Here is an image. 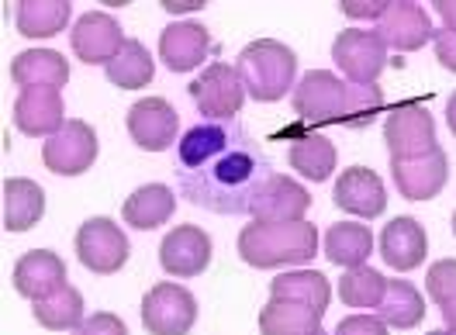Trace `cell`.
Here are the masks:
<instances>
[{"mask_svg": "<svg viewBox=\"0 0 456 335\" xmlns=\"http://www.w3.org/2000/svg\"><path fill=\"white\" fill-rule=\"evenodd\" d=\"M77 259L86 270L108 277L118 274L128 263V239L121 232V225H114L111 218H90L80 225L77 232Z\"/></svg>", "mask_w": 456, "mask_h": 335, "instance_id": "cell-10", "label": "cell"}, {"mask_svg": "<svg viewBox=\"0 0 456 335\" xmlns=\"http://www.w3.org/2000/svg\"><path fill=\"white\" fill-rule=\"evenodd\" d=\"M14 125L21 135L42 139V135H56L59 128L66 125L62 118V94L59 90H45V86H31L21 90L14 101Z\"/></svg>", "mask_w": 456, "mask_h": 335, "instance_id": "cell-19", "label": "cell"}, {"mask_svg": "<svg viewBox=\"0 0 456 335\" xmlns=\"http://www.w3.org/2000/svg\"><path fill=\"white\" fill-rule=\"evenodd\" d=\"M163 7H167L170 14H183V11H200L204 4H200V0H167Z\"/></svg>", "mask_w": 456, "mask_h": 335, "instance_id": "cell-40", "label": "cell"}, {"mask_svg": "<svg viewBox=\"0 0 456 335\" xmlns=\"http://www.w3.org/2000/svg\"><path fill=\"white\" fill-rule=\"evenodd\" d=\"M104 73H108V80H111L114 86H121V90H139V86L152 84L156 62H152V56H149V49H145L142 42L128 38L125 49L104 66Z\"/></svg>", "mask_w": 456, "mask_h": 335, "instance_id": "cell-32", "label": "cell"}, {"mask_svg": "<svg viewBox=\"0 0 456 335\" xmlns=\"http://www.w3.org/2000/svg\"><path fill=\"white\" fill-rule=\"evenodd\" d=\"M426 287L436 307L446 305L450 298H456V259H439V263H432V266H428Z\"/></svg>", "mask_w": 456, "mask_h": 335, "instance_id": "cell-34", "label": "cell"}, {"mask_svg": "<svg viewBox=\"0 0 456 335\" xmlns=\"http://www.w3.org/2000/svg\"><path fill=\"white\" fill-rule=\"evenodd\" d=\"M11 80L21 90H31V86L62 90L69 84V62L53 49H25L11 62Z\"/></svg>", "mask_w": 456, "mask_h": 335, "instance_id": "cell-22", "label": "cell"}, {"mask_svg": "<svg viewBox=\"0 0 456 335\" xmlns=\"http://www.w3.org/2000/svg\"><path fill=\"white\" fill-rule=\"evenodd\" d=\"M436 14L443 18V29L456 31V0H436Z\"/></svg>", "mask_w": 456, "mask_h": 335, "instance_id": "cell-39", "label": "cell"}, {"mask_svg": "<svg viewBox=\"0 0 456 335\" xmlns=\"http://www.w3.org/2000/svg\"><path fill=\"white\" fill-rule=\"evenodd\" d=\"M198 322V301L180 283H156L142 298V325L149 335H187Z\"/></svg>", "mask_w": 456, "mask_h": 335, "instance_id": "cell-5", "label": "cell"}, {"mask_svg": "<svg viewBox=\"0 0 456 335\" xmlns=\"http://www.w3.org/2000/svg\"><path fill=\"white\" fill-rule=\"evenodd\" d=\"M384 142L391 149V159H415L436 152V121L422 101H404L384 121Z\"/></svg>", "mask_w": 456, "mask_h": 335, "instance_id": "cell-6", "label": "cell"}, {"mask_svg": "<svg viewBox=\"0 0 456 335\" xmlns=\"http://www.w3.org/2000/svg\"><path fill=\"white\" fill-rule=\"evenodd\" d=\"M77 335H128V329L111 311H97V315H90L84 325L77 329Z\"/></svg>", "mask_w": 456, "mask_h": 335, "instance_id": "cell-36", "label": "cell"}, {"mask_svg": "<svg viewBox=\"0 0 456 335\" xmlns=\"http://www.w3.org/2000/svg\"><path fill=\"white\" fill-rule=\"evenodd\" d=\"M384 290H387V277L370 266L346 270L339 280V298L346 307H377L384 301Z\"/></svg>", "mask_w": 456, "mask_h": 335, "instance_id": "cell-33", "label": "cell"}, {"mask_svg": "<svg viewBox=\"0 0 456 335\" xmlns=\"http://www.w3.org/2000/svg\"><path fill=\"white\" fill-rule=\"evenodd\" d=\"M159 263L170 277H200L211 263V239L198 225H176L159 242Z\"/></svg>", "mask_w": 456, "mask_h": 335, "instance_id": "cell-13", "label": "cell"}, {"mask_svg": "<svg viewBox=\"0 0 456 335\" xmlns=\"http://www.w3.org/2000/svg\"><path fill=\"white\" fill-rule=\"evenodd\" d=\"M235 69L253 101L273 104L290 94L294 77H297V56L290 45L277 42V38H256L239 53Z\"/></svg>", "mask_w": 456, "mask_h": 335, "instance_id": "cell-4", "label": "cell"}, {"mask_svg": "<svg viewBox=\"0 0 456 335\" xmlns=\"http://www.w3.org/2000/svg\"><path fill=\"white\" fill-rule=\"evenodd\" d=\"M180 114L163 97H142L128 108V135L145 152H163L176 142Z\"/></svg>", "mask_w": 456, "mask_h": 335, "instance_id": "cell-12", "label": "cell"}, {"mask_svg": "<svg viewBox=\"0 0 456 335\" xmlns=\"http://www.w3.org/2000/svg\"><path fill=\"white\" fill-rule=\"evenodd\" d=\"M332 197H336V204H339L342 211H349V215H356V218H377V215H384V208H387L384 180L367 167L342 169Z\"/></svg>", "mask_w": 456, "mask_h": 335, "instance_id": "cell-18", "label": "cell"}, {"mask_svg": "<svg viewBox=\"0 0 456 335\" xmlns=\"http://www.w3.org/2000/svg\"><path fill=\"white\" fill-rule=\"evenodd\" d=\"M287 163L290 169H297L305 180H329L332 169H336V145L318 135V132H308V135H297L290 139V149H287Z\"/></svg>", "mask_w": 456, "mask_h": 335, "instance_id": "cell-28", "label": "cell"}, {"mask_svg": "<svg viewBox=\"0 0 456 335\" xmlns=\"http://www.w3.org/2000/svg\"><path fill=\"white\" fill-rule=\"evenodd\" d=\"M377 318L391 329H415L426 318V298L408 280H387L384 301L377 305Z\"/></svg>", "mask_w": 456, "mask_h": 335, "instance_id": "cell-30", "label": "cell"}, {"mask_svg": "<svg viewBox=\"0 0 456 335\" xmlns=\"http://www.w3.org/2000/svg\"><path fill=\"white\" fill-rule=\"evenodd\" d=\"M446 121H450V132L456 135V94L450 97V104H446Z\"/></svg>", "mask_w": 456, "mask_h": 335, "instance_id": "cell-42", "label": "cell"}, {"mask_svg": "<svg viewBox=\"0 0 456 335\" xmlns=\"http://www.w3.org/2000/svg\"><path fill=\"white\" fill-rule=\"evenodd\" d=\"M387 4L391 0H342L339 7H342V14L346 18H370V21H380L384 14H387Z\"/></svg>", "mask_w": 456, "mask_h": 335, "instance_id": "cell-37", "label": "cell"}, {"mask_svg": "<svg viewBox=\"0 0 456 335\" xmlns=\"http://www.w3.org/2000/svg\"><path fill=\"white\" fill-rule=\"evenodd\" d=\"M97 149H101L97 132L80 118H69L56 135L42 145V163L59 176H80L97 163Z\"/></svg>", "mask_w": 456, "mask_h": 335, "instance_id": "cell-8", "label": "cell"}, {"mask_svg": "<svg viewBox=\"0 0 456 335\" xmlns=\"http://www.w3.org/2000/svg\"><path fill=\"white\" fill-rule=\"evenodd\" d=\"M31 315H35V322H38L42 329H49V332H69V329H80V325H84V294H80L77 287H69V283H66V287L56 290L53 298L35 301Z\"/></svg>", "mask_w": 456, "mask_h": 335, "instance_id": "cell-31", "label": "cell"}, {"mask_svg": "<svg viewBox=\"0 0 456 335\" xmlns=\"http://www.w3.org/2000/svg\"><path fill=\"white\" fill-rule=\"evenodd\" d=\"M373 252V232L367 225L339 222L325 232V256L329 263H336L342 270H356L370 259Z\"/></svg>", "mask_w": 456, "mask_h": 335, "instance_id": "cell-26", "label": "cell"}, {"mask_svg": "<svg viewBox=\"0 0 456 335\" xmlns=\"http://www.w3.org/2000/svg\"><path fill=\"white\" fill-rule=\"evenodd\" d=\"M14 290L28 301H45L66 287V263L56 252L31 249L14 263Z\"/></svg>", "mask_w": 456, "mask_h": 335, "instance_id": "cell-17", "label": "cell"}, {"mask_svg": "<svg viewBox=\"0 0 456 335\" xmlns=\"http://www.w3.org/2000/svg\"><path fill=\"white\" fill-rule=\"evenodd\" d=\"M270 298H284V301H301L325 315V307L332 301V287L329 277L318 270H290L270 280Z\"/></svg>", "mask_w": 456, "mask_h": 335, "instance_id": "cell-29", "label": "cell"}, {"mask_svg": "<svg viewBox=\"0 0 456 335\" xmlns=\"http://www.w3.org/2000/svg\"><path fill=\"white\" fill-rule=\"evenodd\" d=\"M453 235H456V215H453Z\"/></svg>", "mask_w": 456, "mask_h": 335, "instance_id": "cell-44", "label": "cell"}, {"mask_svg": "<svg viewBox=\"0 0 456 335\" xmlns=\"http://www.w3.org/2000/svg\"><path fill=\"white\" fill-rule=\"evenodd\" d=\"M432 42H436V59H439L450 73H456V31L436 29Z\"/></svg>", "mask_w": 456, "mask_h": 335, "instance_id": "cell-38", "label": "cell"}, {"mask_svg": "<svg viewBox=\"0 0 456 335\" xmlns=\"http://www.w3.org/2000/svg\"><path fill=\"white\" fill-rule=\"evenodd\" d=\"M259 332L263 335H318L322 332V311L301 305V301H284L270 298V305L259 315Z\"/></svg>", "mask_w": 456, "mask_h": 335, "instance_id": "cell-25", "label": "cell"}, {"mask_svg": "<svg viewBox=\"0 0 456 335\" xmlns=\"http://www.w3.org/2000/svg\"><path fill=\"white\" fill-rule=\"evenodd\" d=\"M439 311H443V322H446V329L456 335V298H450L446 305H439Z\"/></svg>", "mask_w": 456, "mask_h": 335, "instance_id": "cell-41", "label": "cell"}, {"mask_svg": "<svg viewBox=\"0 0 456 335\" xmlns=\"http://www.w3.org/2000/svg\"><path fill=\"white\" fill-rule=\"evenodd\" d=\"M428 252V239L426 228L415 222V218H395V222L384 225L380 232V256L391 270L398 274H408L415 266H422Z\"/></svg>", "mask_w": 456, "mask_h": 335, "instance_id": "cell-21", "label": "cell"}, {"mask_svg": "<svg viewBox=\"0 0 456 335\" xmlns=\"http://www.w3.org/2000/svg\"><path fill=\"white\" fill-rule=\"evenodd\" d=\"M373 31H377V38L387 49H398V53H415V49H422L428 38L436 35L426 7L422 4H411V0H391L387 4V14L377 21Z\"/></svg>", "mask_w": 456, "mask_h": 335, "instance_id": "cell-14", "label": "cell"}, {"mask_svg": "<svg viewBox=\"0 0 456 335\" xmlns=\"http://www.w3.org/2000/svg\"><path fill=\"white\" fill-rule=\"evenodd\" d=\"M332 59L349 84H377L380 69L387 66V45L377 38V31L346 29L332 42Z\"/></svg>", "mask_w": 456, "mask_h": 335, "instance_id": "cell-9", "label": "cell"}, {"mask_svg": "<svg viewBox=\"0 0 456 335\" xmlns=\"http://www.w3.org/2000/svg\"><path fill=\"white\" fill-rule=\"evenodd\" d=\"M391 176L398 184L401 197H408V200H432L446 187L450 159H446L443 149H436L428 156H415V159H391Z\"/></svg>", "mask_w": 456, "mask_h": 335, "instance_id": "cell-16", "label": "cell"}, {"mask_svg": "<svg viewBox=\"0 0 456 335\" xmlns=\"http://www.w3.org/2000/svg\"><path fill=\"white\" fill-rule=\"evenodd\" d=\"M294 114L305 125H342V128H367L384 111V86L346 84L329 69H312L294 86Z\"/></svg>", "mask_w": 456, "mask_h": 335, "instance_id": "cell-2", "label": "cell"}, {"mask_svg": "<svg viewBox=\"0 0 456 335\" xmlns=\"http://www.w3.org/2000/svg\"><path fill=\"white\" fill-rule=\"evenodd\" d=\"M239 256L259 270L312 263L318 256V228L312 222H253L239 232Z\"/></svg>", "mask_w": 456, "mask_h": 335, "instance_id": "cell-3", "label": "cell"}, {"mask_svg": "<svg viewBox=\"0 0 456 335\" xmlns=\"http://www.w3.org/2000/svg\"><path fill=\"white\" fill-rule=\"evenodd\" d=\"M45 215V191L28 176L4 180V228L7 232H28Z\"/></svg>", "mask_w": 456, "mask_h": 335, "instance_id": "cell-23", "label": "cell"}, {"mask_svg": "<svg viewBox=\"0 0 456 335\" xmlns=\"http://www.w3.org/2000/svg\"><path fill=\"white\" fill-rule=\"evenodd\" d=\"M336 335H387V325L377 315H349L336 325Z\"/></svg>", "mask_w": 456, "mask_h": 335, "instance_id": "cell-35", "label": "cell"}, {"mask_svg": "<svg viewBox=\"0 0 456 335\" xmlns=\"http://www.w3.org/2000/svg\"><path fill=\"white\" fill-rule=\"evenodd\" d=\"M318 335H325V332H318Z\"/></svg>", "mask_w": 456, "mask_h": 335, "instance_id": "cell-45", "label": "cell"}, {"mask_svg": "<svg viewBox=\"0 0 456 335\" xmlns=\"http://www.w3.org/2000/svg\"><path fill=\"white\" fill-rule=\"evenodd\" d=\"M176 211V197L167 184H145L135 194L121 204V215H125V225L139 228V232H149V228H159L167 225Z\"/></svg>", "mask_w": 456, "mask_h": 335, "instance_id": "cell-24", "label": "cell"}, {"mask_svg": "<svg viewBox=\"0 0 456 335\" xmlns=\"http://www.w3.org/2000/svg\"><path fill=\"white\" fill-rule=\"evenodd\" d=\"M308 208H312V194H308L297 180L281 176V173L266 176V180L256 187L253 200H249V215H253V222H263V225L305 222Z\"/></svg>", "mask_w": 456, "mask_h": 335, "instance_id": "cell-11", "label": "cell"}, {"mask_svg": "<svg viewBox=\"0 0 456 335\" xmlns=\"http://www.w3.org/2000/svg\"><path fill=\"white\" fill-rule=\"evenodd\" d=\"M125 31L121 25L114 21L111 14H104V11H90L84 14L77 25H73V35H69V45H73V53L77 59H84L90 66H108L121 49H125Z\"/></svg>", "mask_w": 456, "mask_h": 335, "instance_id": "cell-15", "label": "cell"}, {"mask_svg": "<svg viewBox=\"0 0 456 335\" xmlns=\"http://www.w3.org/2000/svg\"><path fill=\"white\" fill-rule=\"evenodd\" d=\"M69 0H21L14 11V25L25 38H53L69 25Z\"/></svg>", "mask_w": 456, "mask_h": 335, "instance_id": "cell-27", "label": "cell"}, {"mask_svg": "<svg viewBox=\"0 0 456 335\" xmlns=\"http://www.w3.org/2000/svg\"><path fill=\"white\" fill-rule=\"evenodd\" d=\"M263 169L266 163L239 125L200 121L187 128L176 145V176L183 197L218 215L249 211L256 187L266 180Z\"/></svg>", "mask_w": 456, "mask_h": 335, "instance_id": "cell-1", "label": "cell"}, {"mask_svg": "<svg viewBox=\"0 0 456 335\" xmlns=\"http://www.w3.org/2000/svg\"><path fill=\"white\" fill-rule=\"evenodd\" d=\"M208 49H211V35L198 21H176V25H167L159 35V59L173 73L198 69L208 59Z\"/></svg>", "mask_w": 456, "mask_h": 335, "instance_id": "cell-20", "label": "cell"}, {"mask_svg": "<svg viewBox=\"0 0 456 335\" xmlns=\"http://www.w3.org/2000/svg\"><path fill=\"white\" fill-rule=\"evenodd\" d=\"M191 97L198 104V111L204 114V121H232L242 111L246 101V86L235 66L228 62H211L198 80L191 84Z\"/></svg>", "mask_w": 456, "mask_h": 335, "instance_id": "cell-7", "label": "cell"}, {"mask_svg": "<svg viewBox=\"0 0 456 335\" xmlns=\"http://www.w3.org/2000/svg\"><path fill=\"white\" fill-rule=\"evenodd\" d=\"M428 335H453L450 329H439V332H428Z\"/></svg>", "mask_w": 456, "mask_h": 335, "instance_id": "cell-43", "label": "cell"}]
</instances>
